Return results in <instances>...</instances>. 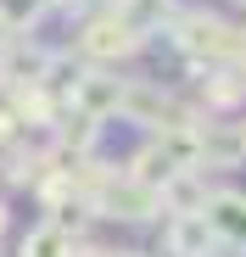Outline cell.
Returning <instances> with one entry per match:
<instances>
[{"instance_id":"6da1fadb","label":"cell","mask_w":246,"mask_h":257,"mask_svg":"<svg viewBox=\"0 0 246 257\" xmlns=\"http://www.w3.org/2000/svg\"><path fill=\"white\" fill-rule=\"evenodd\" d=\"M146 45V34H135L129 23H123L112 6L106 12H95L84 28H78V51H84L90 62H123V56H135Z\"/></svg>"},{"instance_id":"7a4b0ae2","label":"cell","mask_w":246,"mask_h":257,"mask_svg":"<svg viewBox=\"0 0 246 257\" xmlns=\"http://www.w3.org/2000/svg\"><path fill=\"white\" fill-rule=\"evenodd\" d=\"M201 218H207V229H213V240H224V246H246V190H213L207 196V207H201Z\"/></svg>"},{"instance_id":"5b68a950","label":"cell","mask_w":246,"mask_h":257,"mask_svg":"<svg viewBox=\"0 0 246 257\" xmlns=\"http://www.w3.org/2000/svg\"><path fill=\"white\" fill-rule=\"evenodd\" d=\"M235 140H240V157H246V117L235 123Z\"/></svg>"},{"instance_id":"277c9868","label":"cell","mask_w":246,"mask_h":257,"mask_svg":"<svg viewBox=\"0 0 246 257\" xmlns=\"http://www.w3.org/2000/svg\"><path fill=\"white\" fill-rule=\"evenodd\" d=\"M17 257H73V235H62L56 224L39 218L34 229L17 235Z\"/></svg>"},{"instance_id":"3957f363","label":"cell","mask_w":246,"mask_h":257,"mask_svg":"<svg viewBox=\"0 0 246 257\" xmlns=\"http://www.w3.org/2000/svg\"><path fill=\"white\" fill-rule=\"evenodd\" d=\"M162 246H168V257H207L213 251V229H207L201 212H179L162 229Z\"/></svg>"},{"instance_id":"8992f818","label":"cell","mask_w":246,"mask_h":257,"mask_svg":"<svg viewBox=\"0 0 246 257\" xmlns=\"http://www.w3.org/2000/svg\"><path fill=\"white\" fill-rule=\"evenodd\" d=\"M235 6H246V0H235Z\"/></svg>"}]
</instances>
